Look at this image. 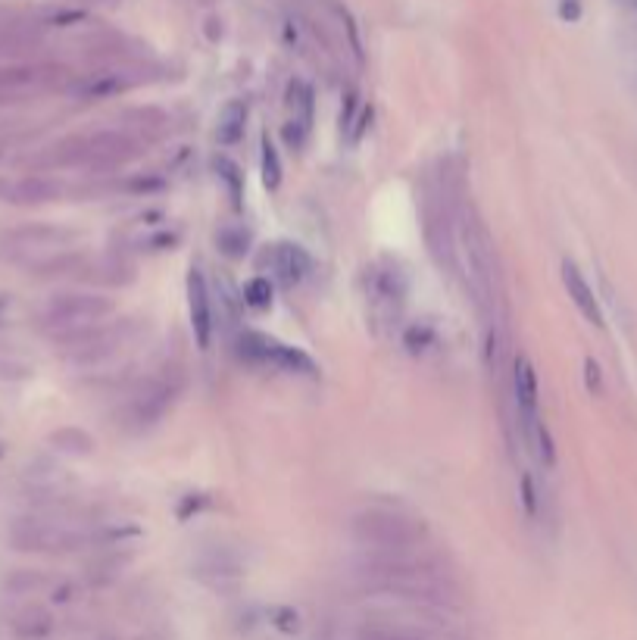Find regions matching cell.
<instances>
[{"instance_id": "52a82bcc", "label": "cell", "mask_w": 637, "mask_h": 640, "mask_svg": "<svg viewBox=\"0 0 637 640\" xmlns=\"http://www.w3.org/2000/svg\"><path fill=\"white\" fill-rule=\"evenodd\" d=\"M141 150H144V144L132 132H97V135H88L85 169H94V172L122 169L125 163H132L135 157H141Z\"/></svg>"}, {"instance_id": "3957f363", "label": "cell", "mask_w": 637, "mask_h": 640, "mask_svg": "<svg viewBox=\"0 0 637 640\" xmlns=\"http://www.w3.org/2000/svg\"><path fill=\"white\" fill-rule=\"evenodd\" d=\"M513 406H516V425L522 431L525 447L541 459L544 466L556 463L553 438L541 419V391H538V372L531 360L519 353L513 360Z\"/></svg>"}, {"instance_id": "6da1fadb", "label": "cell", "mask_w": 637, "mask_h": 640, "mask_svg": "<svg viewBox=\"0 0 637 640\" xmlns=\"http://www.w3.org/2000/svg\"><path fill=\"white\" fill-rule=\"evenodd\" d=\"M360 581L366 591H378L388 597L413 600V603H431L444 606L453 603L450 581L431 569L425 559L413 553H375L360 566Z\"/></svg>"}, {"instance_id": "d6986e66", "label": "cell", "mask_w": 637, "mask_h": 640, "mask_svg": "<svg viewBox=\"0 0 637 640\" xmlns=\"http://www.w3.org/2000/svg\"><path fill=\"white\" fill-rule=\"evenodd\" d=\"M260 166H263V185L269 191H278V185H282V157H278V147L272 144V138L266 135L263 144H260Z\"/></svg>"}, {"instance_id": "ba28073f", "label": "cell", "mask_w": 637, "mask_h": 640, "mask_svg": "<svg viewBox=\"0 0 637 640\" xmlns=\"http://www.w3.org/2000/svg\"><path fill=\"white\" fill-rule=\"evenodd\" d=\"M178 394V384H172L169 378H150L147 384L132 394V400L125 403V419H129L132 428H147L163 419V413L172 406Z\"/></svg>"}, {"instance_id": "5bb4252c", "label": "cell", "mask_w": 637, "mask_h": 640, "mask_svg": "<svg viewBox=\"0 0 637 640\" xmlns=\"http://www.w3.org/2000/svg\"><path fill=\"white\" fill-rule=\"evenodd\" d=\"M88 157V135H69L57 144H50L41 157V169H69V166H85Z\"/></svg>"}, {"instance_id": "30bf717a", "label": "cell", "mask_w": 637, "mask_h": 640, "mask_svg": "<svg viewBox=\"0 0 637 640\" xmlns=\"http://www.w3.org/2000/svg\"><path fill=\"white\" fill-rule=\"evenodd\" d=\"M188 316H191V331H194V341L200 350H210L213 344V297H210V285L203 272L197 266H191L188 272Z\"/></svg>"}, {"instance_id": "277c9868", "label": "cell", "mask_w": 637, "mask_h": 640, "mask_svg": "<svg viewBox=\"0 0 637 640\" xmlns=\"http://www.w3.org/2000/svg\"><path fill=\"white\" fill-rule=\"evenodd\" d=\"M353 537L378 553H413L425 541V525L419 519L391 509H369L353 519Z\"/></svg>"}, {"instance_id": "d4e9b609", "label": "cell", "mask_w": 637, "mask_h": 640, "mask_svg": "<svg viewBox=\"0 0 637 640\" xmlns=\"http://www.w3.org/2000/svg\"><path fill=\"white\" fill-rule=\"evenodd\" d=\"M522 503L528 509V516H538V491H534V481L528 472L522 475Z\"/></svg>"}, {"instance_id": "9a60e30c", "label": "cell", "mask_w": 637, "mask_h": 640, "mask_svg": "<svg viewBox=\"0 0 637 640\" xmlns=\"http://www.w3.org/2000/svg\"><path fill=\"white\" fill-rule=\"evenodd\" d=\"M247 128V104L244 100H228L216 119V141L222 147H235Z\"/></svg>"}, {"instance_id": "9c48e42d", "label": "cell", "mask_w": 637, "mask_h": 640, "mask_svg": "<svg viewBox=\"0 0 637 640\" xmlns=\"http://www.w3.org/2000/svg\"><path fill=\"white\" fill-rule=\"evenodd\" d=\"M66 194L63 182L54 175H19V178H0V200L10 207H41L54 203Z\"/></svg>"}, {"instance_id": "ac0fdd59", "label": "cell", "mask_w": 637, "mask_h": 640, "mask_svg": "<svg viewBox=\"0 0 637 640\" xmlns=\"http://www.w3.org/2000/svg\"><path fill=\"white\" fill-rule=\"evenodd\" d=\"M213 169H216V178L225 185L228 197H232V207L241 210V203H244V172H241V166L228 157H216Z\"/></svg>"}, {"instance_id": "8992f818", "label": "cell", "mask_w": 637, "mask_h": 640, "mask_svg": "<svg viewBox=\"0 0 637 640\" xmlns=\"http://www.w3.org/2000/svg\"><path fill=\"white\" fill-rule=\"evenodd\" d=\"M238 350H241L244 360H250V363L272 366V369H282V372H291V375H307V378L319 375V366H316V360L310 353H303L300 347L275 341L269 335H260V331H244L241 341H238Z\"/></svg>"}, {"instance_id": "603a6c76", "label": "cell", "mask_w": 637, "mask_h": 640, "mask_svg": "<svg viewBox=\"0 0 637 640\" xmlns=\"http://www.w3.org/2000/svg\"><path fill=\"white\" fill-rule=\"evenodd\" d=\"M282 135H285V141H288L291 150H303V147H307V141H310V128L294 122V119H288L285 128H282Z\"/></svg>"}, {"instance_id": "ffe728a7", "label": "cell", "mask_w": 637, "mask_h": 640, "mask_svg": "<svg viewBox=\"0 0 637 640\" xmlns=\"http://www.w3.org/2000/svg\"><path fill=\"white\" fill-rule=\"evenodd\" d=\"M216 244H219V250L225 256L241 260V256H247V250H250V235L244 232V228H238V225H228V228H222V232L216 235Z\"/></svg>"}, {"instance_id": "e0dca14e", "label": "cell", "mask_w": 637, "mask_h": 640, "mask_svg": "<svg viewBox=\"0 0 637 640\" xmlns=\"http://www.w3.org/2000/svg\"><path fill=\"white\" fill-rule=\"evenodd\" d=\"M288 110H291V119L313 128V110H316V94H313V85L303 82V79H294L288 85Z\"/></svg>"}, {"instance_id": "4fadbf2b", "label": "cell", "mask_w": 637, "mask_h": 640, "mask_svg": "<svg viewBox=\"0 0 637 640\" xmlns=\"http://www.w3.org/2000/svg\"><path fill=\"white\" fill-rule=\"evenodd\" d=\"M272 269L282 275L285 285H297V281H303L310 275L313 269V256L303 250L300 244H291V241H282L272 247Z\"/></svg>"}, {"instance_id": "44dd1931", "label": "cell", "mask_w": 637, "mask_h": 640, "mask_svg": "<svg viewBox=\"0 0 637 640\" xmlns=\"http://www.w3.org/2000/svg\"><path fill=\"white\" fill-rule=\"evenodd\" d=\"M244 303L250 306V310H269L272 306V285H269V278L257 275V278H250L247 285H244Z\"/></svg>"}, {"instance_id": "484cf974", "label": "cell", "mask_w": 637, "mask_h": 640, "mask_svg": "<svg viewBox=\"0 0 637 640\" xmlns=\"http://www.w3.org/2000/svg\"><path fill=\"white\" fill-rule=\"evenodd\" d=\"M559 13H563V19L575 22L581 16V4H578V0H563V4H559Z\"/></svg>"}, {"instance_id": "5b68a950", "label": "cell", "mask_w": 637, "mask_h": 640, "mask_svg": "<svg viewBox=\"0 0 637 640\" xmlns=\"http://www.w3.org/2000/svg\"><path fill=\"white\" fill-rule=\"evenodd\" d=\"M10 541L16 550H32V553H75L94 544V534L60 525V522H47V519H22L13 525Z\"/></svg>"}, {"instance_id": "2e32d148", "label": "cell", "mask_w": 637, "mask_h": 640, "mask_svg": "<svg viewBox=\"0 0 637 640\" xmlns=\"http://www.w3.org/2000/svg\"><path fill=\"white\" fill-rule=\"evenodd\" d=\"M13 631L22 640H41L54 631V616L44 606H25L19 616L13 619Z\"/></svg>"}, {"instance_id": "7a4b0ae2", "label": "cell", "mask_w": 637, "mask_h": 640, "mask_svg": "<svg viewBox=\"0 0 637 640\" xmlns=\"http://www.w3.org/2000/svg\"><path fill=\"white\" fill-rule=\"evenodd\" d=\"M116 310V303L97 291H63L54 294L41 310V328L57 344L82 335V331L107 322Z\"/></svg>"}, {"instance_id": "f1b7e54d", "label": "cell", "mask_w": 637, "mask_h": 640, "mask_svg": "<svg viewBox=\"0 0 637 640\" xmlns=\"http://www.w3.org/2000/svg\"><path fill=\"white\" fill-rule=\"evenodd\" d=\"M634 7H637V0H634Z\"/></svg>"}, {"instance_id": "83f0119b", "label": "cell", "mask_w": 637, "mask_h": 640, "mask_svg": "<svg viewBox=\"0 0 637 640\" xmlns=\"http://www.w3.org/2000/svg\"><path fill=\"white\" fill-rule=\"evenodd\" d=\"M4 306H7V300H4V297H0V310H4Z\"/></svg>"}, {"instance_id": "8fae6325", "label": "cell", "mask_w": 637, "mask_h": 640, "mask_svg": "<svg viewBox=\"0 0 637 640\" xmlns=\"http://www.w3.org/2000/svg\"><path fill=\"white\" fill-rule=\"evenodd\" d=\"M563 285L572 297V303L578 306V313L588 319L591 325L603 328V310H600V300L594 297L588 278L581 275V269L572 263V260H563Z\"/></svg>"}, {"instance_id": "cb8c5ba5", "label": "cell", "mask_w": 637, "mask_h": 640, "mask_svg": "<svg viewBox=\"0 0 637 640\" xmlns=\"http://www.w3.org/2000/svg\"><path fill=\"white\" fill-rule=\"evenodd\" d=\"M272 625L282 631V634H297L300 631V616H297L294 609H288V606H278L272 612Z\"/></svg>"}, {"instance_id": "4316f807", "label": "cell", "mask_w": 637, "mask_h": 640, "mask_svg": "<svg viewBox=\"0 0 637 640\" xmlns=\"http://www.w3.org/2000/svg\"><path fill=\"white\" fill-rule=\"evenodd\" d=\"M584 372H588V388L600 391V366L594 360H588V363H584Z\"/></svg>"}, {"instance_id": "7402d4cb", "label": "cell", "mask_w": 637, "mask_h": 640, "mask_svg": "<svg viewBox=\"0 0 637 640\" xmlns=\"http://www.w3.org/2000/svg\"><path fill=\"white\" fill-rule=\"evenodd\" d=\"M356 640H425L419 631L410 628H391V625H381V628H366Z\"/></svg>"}, {"instance_id": "7c38bea8", "label": "cell", "mask_w": 637, "mask_h": 640, "mask_svg": "<svg viewBox=\"0 0 637 640\" xmlns=\"http://www.w3.org/2000/svg\"><path fill=\"white\" fill-rule=\"evenodd\" d=\"M406 275L397 266H378L372 272V306L381 310V306H388V313L400 310L403 297H406Z\"/></svg>"}]
</instances>
